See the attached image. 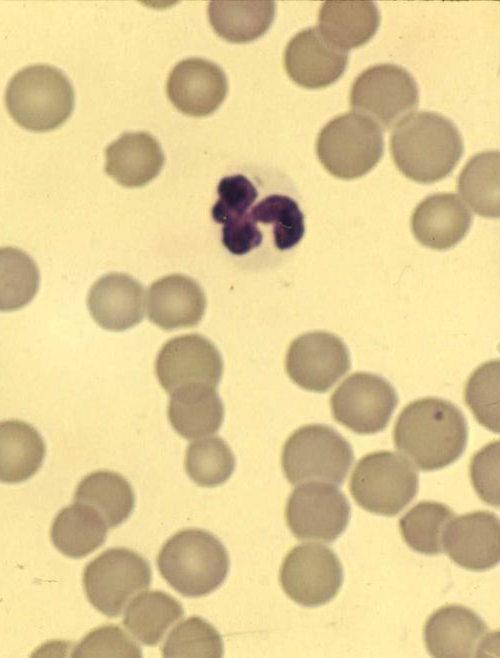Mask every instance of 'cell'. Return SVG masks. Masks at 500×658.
I'll return each instance as SVG.
<instances>
[{"label":"cell","mask_w":500,"mask_h":658,"mask_svg":"<svg viewBox=\"0 0 500 658\" xmlns=\"http://www.w3.org/2000/svg\"><path fill=\"white\" fill-rule=\"evenodd\" d=\"M144 289L134 278L109 273L99 278L88 294V309L103 329L124 331L140 323L144 316Z\"/></svg>","instance_id":"cell-21"},{"label":"cell","mask_w":500,"mask_h":658,"mask_svg":"<svg viewBox=\"0 0 500 658\" xmlns=\"http://www.w3.org/2000/svg\"><path fill=\"white\" fill-rule=\"evenodd\" d=\"M157 565L162 577L177 592L186 597H200L223 583L229 571V557L213 534L186 529L163 545Z\"/></svg>","instance_id":"cell-3"},{"label":"cell","mask_w":500,"mask_h":658,"mask_svg":"<svg viewBox=\"0 0 500 658\" xmlns=\"http://www.w3.org/2000/svg\"><path fill=\"white\" fill-rule=\"evenodd\" d=\"M40 433L20 420L0 422V482L20 483L32 477L45 457Z\"/></svg>","instance_id":"cell-25"},{"label":"cell","mask_w":500,"mask_h":658,"mask_svg":"<svg viewBox=\"0 0 500 658\" xmlns=\"http://www.w3.org/2000/svg\"><path fill=\"white\" fill-rule=\"evenodd\" d=\"M398 451L422 471L442 469L464 452L468 427L463 413L449 401L427 397L408 404L393 432Z\"/></svg>","instance_id":"cell-1"},{"label":"cell","mask_w":500,"mask_h":658,"mask_svg":"<svg viewBox=\"0 0 500 658\" xmlns=\"http://www.w3.org/2000/svg\"><path fill=\"white\" fill-rule=\"evenodd\" d=\"M285 518L297 539L333 542L349 523L350 505L335 485L306 482L290 494Z\"/></svg>","instance_id":"cell-11"},{"label":"cell","mask_w":500,"mask_h":658,"mask_svg":"<svg viewBox=\"0 0 500 658\" xmlns=\"http://www.w3.org/2000/svg\"><path fill=\"white\" fill-rule=\"evenodd\" d=\"M499 441H494L472 458L470 476L474 489L480 498L492 505L499 506Z\"/></svg>","instance_id":"cell-39"},{"label":"cell","mask_w":500,"mask_h":658,"mask_svg":"<svg viewBox=\"0 0 500 658\" xmlns=\"http://www.w3.org/2000/svg\"><path fill=\"white\" fill-rule=\"evenodd\" d=\"M472 214L458 195L438 193L427 196L411 216V230L417 241L434 250H447L468 233Z\"/></svg>","instance_id":"cell-19"},{"label":"cell","mask_w":500,"mask_h":658,"mask_svg":"<svg viewBox=\"0 0 500 658\" xmlns=\"http://www.w3.org/2000/svg\"><path fill=\"white\" fill-rule=\"evenodd\" d=\"M107 528L94 508L75 502L55 517L50 536L58 551L71 558H81L105 542Z\"/></svg>","instance_id":"cell-26"},{"label":"cell","mask_w":500,"mask_h":658,"mask_svg":"<svg viewBox=\"0 0 500 658\" xmlns=\"http://www.w3.org/2000/svg\"><path fill=\"white\" fill-rule=\"evenodd\" d=\"M380 19L372 1H326L319 10L318 29L329 42L348 51L367 43Z\"/></svg>","instance_id":"cell-24"},{"label":"cell","mask_w":500,"mask_h":658,"mask_svg":"<svg viewBox=\"0 0 500 658\" xmlns=\"http://www.w3.org/2000/svg\"><path fill=\"white\" fill-rule=\"evenodd\" d=\"M442 546L451 560L465 569H491L500 559L499 519L487 511L453 518L443 531Z\"/></svg>","instance_id":"cell-17"},{"label":"cell","mask_w":500,"mask_h":658,"mask_svg":"<svg viewBox=\"0 0 500 658\" xmlns=\"http://www.w3.org/2000/svg\"><path fill=\"white\" fill-rule=\"evenodd\" d=\"M353 459L348 441L333 428L320 424L293 432L281 455L283 472L293 485L312 480L342 485Z\"/></svg>","instance_id":"cell-6"},{"label":"cell","mask_w":500,"mask_h":658,"mask_svg":"<svg viewBox=\"0 0 500 658\" xmlns=\"http://www.w3.org/2000/svg\"><path fill=\"white\" fill-rule=\"evenodd\" d=\"M222 244L232 254L241 256L258 248L264 234L248 213L222 226Z\"/></svg>","instance_id":"cell-40"},{"label":"cell","mask_w":500,"mask_h":658,"mask_svg":"<svg viewBox=\"0 0 500 658\" xmlns=\"http://www.w3.org/2000/svg\"><path fill=\"white\" fill-rule=\"evenodd\" d=\"M5 104L20 126L48 131L60 126L72 113L74 90L60 69L47 64L29 65L10 79Z\"/></svg>","instance_id":"cell-4"},{"label":"cell","mask_w":500,"mask_h":658,"mask_svg":"<svg viewBox=\"0 0 500 658\" xmlns=\"http://www.w3.org/2000/svg\"><path fill=\"white\" fill-rule=\"evenodd\" d=\"M217 193L218 199L211 215L215 222L222 225L245 216L258 197L255 185L242 174L223 177Z\"/></svg>","instance_id":"cell-37"},{"label":"cell","mask_w":500,"mask_h":658,"mask_svg":"<svg viewBox=\"0 0 500 658\" xmlns=\"http://www.w3.org/2000/svg\"><path fill=\"white\" fill-rule=\"evenodd\" d=\"M228 83L223 70L202 58L177 63L166 83V93L182 113L202 117L213 113L223 102Z\"/></svg>","instance_id":"cell-18"},{"label":"cell","mask_w":500,"mask_h":658,"mask_svg":"<svg viewBox=\"0 0 500 658\" xmlns=\"http://www.w3.org/2000/svg\"><path fill=\"white\" fill-rule=\"evenodd\" d=\"M500 155L485 151L473 156L458 177V191L472 210L485 218L500 215Z\"/></svg>","instance_id":"cell-30"},{"label":"cell","mask_w":500,"mask_h":658,"mask_svg":"<svg viewBox=\"0 0 500 658\" xmlns=\"http://www.w3.org/2000/svg\"><path fill=\"white\" fill-rule=\"evenodd\" d=\"M381 128L368 117L351 112L329 121L319 132L316 154L336 178L352 180L371 171L383 155Z\"/></svg>","instance_id":"cell-5"},{"label":"cell","mask_w":500,"mask_h":658,"mask_svg":"<svg viewBox=\"0 0 500 658\" xmlns=\"http://www.w3.org/2000/svg\"><path fill=\"white\" fill-rule=\"evenodd\" d=\"M248 215L255 223L269 228L273 245L279 251L294 248L304 236V214L288 195H268L251 207Z\"/></svg>","instance_id":"cell-31"},{"label":"cell","mask_w":500,"mask_h":658,"mask_svg":"<svg viewBox=\"0 0 500 658\" xmlns=\"http://www.w3.org/2000/svg\"><path fill=\"white\" fill-rule=\"evenodd\" d=\"M273 1H212L208 17L214 31L233 43H246L263 35L275 16Z\"/></svg>","instance_id":"cell-27"},{"label":"cell","mask_w":500,"mask_h":658,"mask_svg":"<svg viewBox=\"0 0 500 658\" xmlns=\"http://www.w3.org/2000/svg\"><path fill=\"white\" fill-rule=\"evenodd\" d=\"M348 58V51L329 42L317 27H311L288 42L283 63L294 83L306 89H321L343 75Z\"/></svg>","instance_id":"cell-16"},{"label":"cell","mask_w":500,"mask_h":658,"mask_svg":"<svg viewBox=\"0 0 500 658\" xmlns=\"http://www.w3.org/2000/svg\"><path fill=\"white\" fill-rule=\"evenodd\" d=\"M74 500L94 508L109 528L123 523L135 504L130 483L120 474L108 470L85 476L76 488Z\"/></svg>","instance_id":"cell-28"},{"label":"cell","mask_w":500,"mask_h":658,"mask_svg":"<svg viewBox=\"0 0 500 658\" xmlns=\"http://www.w3.org/2000/svg\"><path fill=\"white\" fill-rule=\"evenodd\" d=\"M418 474L402 456L377 451L362 457L352 472L349 490L355 502L377 515L402 511L418 492Z\"/></svg>","instance_id":"cell-7"},{"label":"cell","mask_w":500,"mask_h":658,"mask_svg":"<svg viewBox=\"0 0 500 658\" xmlns=\"http://www.w3.org/2000/svg\"><path fill=\"white\" fill-rule=\"evenodd\" d=\"M280 582L296 603L314 607L332 600L343 582V568L328 547L307 543L294 547L283 560Z\"/></svg>","instance_id":"cell-12"},{"label":"cell","mask_w":500,"mask_h":658,"mask_svg":"<svg viewBox=\"0 0 500 658\" xmlns=\"http://www.w3.org/2000/svg\"><path fill=\"white\" fill-rule=\"evenodd\" d=\"M456 125L435 112L420 111L400 120L390 137V151L407 178L430 184L447 177L463 154Z\"/></svg>","instance_id":"cell-2"},{"label":"cell","mask_w":500,"mask_h":658,"mask_svg":"<svg viewBox=\"0 0 500 658\" xmlns=\"http://www.w3.org/2000/svg\"><path fill=\"white\" fill-rule=\"evenodd\" d=\"M74 656L141 657L142 652L121 628L106 625L90 632L76 647Z\"/></svg>","instance_id":"cell-38"},{"label":"cell","mask_w":500,"mask_h":658,"mask_svg":"<svg viewBox=\"0 0 500 658\" xmlns=\"http://www.w3.org/2000/svg\"><path fill=\"white\" fill-rule=\"evenodd\" d=\"M493 636L474 611L461 605L438 609L424 628L425 645L433 657L486 656L485 650L494 649Z\"/></svg>","instance_id":"cell-15"},{"label":"cell","mask_w":500,"mask_h":658,"mask_svg":"<svg viewBox=\"0 0 500 658\" xmlns=\"http://www.w3.org/2000/svg\"><path fill=\"white\" fill-rule=\"evenodd\" d=\"M455 517L445 504L423 501L413 506L400 519L401 535L416 552L437 555L443 551L442 535L447 524Z\"/></svg>","instance_id":"cell-33"},{"label":"cell","mask_w":500,"mask_h":658,"mask_svg":"<svg viewBox=\"0 0 500 658\" xmlns=\"http://www.w3.org/2000/svg\"><path fill=\"white\" fill-rule=\"evenodd\" d=\"M285 367L299 387L325 392L348 372L350 355L338 336L325 331L308 332L291 342Z\"/></svg>","instance_id":"cell-13"},{"label":"cell","mask_w":500,"mask_h":658,"mask_svg":"<svg viewBox=\"0 0 500 658\" xmlns=\"http://www.w3.org/2000/svg\"><path fill=\"white\" fill-rule=\"evenodd\" d=\"M223 370L216 346L199 334H186L167 341L155 361V373L162 388L171 394L191 384L217 387Z\"/></svg>","instance_id":"cell-14"},{"label":"cell","mask_w":500,"mask_h":658,"mask_svg":"<svg viewBox=\"0 0 500 658\" xmlns=\"http://www.w3.org/2000/svg\"><path fill=\"white\" fill-rule=\"evenodd\" d=\"M398 396L383 377L367 372L348 376L333 392L334 419L357 434H375L390 421Z\"/></svg>","instance_id":"cell-10"},{"label":"cell","mask_w":500,"mask_h":658,"mask_svg":"<svg viewBox=\"0 0 500 658\" xmlns=\"http://www.w3.org/2000/svg\"><path fill=\"white\" fill-rule=\"evenodd\" d=\"M105 172L120 185L142 187L161 171L165 156L158 141L147 132H126L106 150Z\"/></svg>","instance_id":"cell-22"},{"label":"cell","mask_w":500,"mask_h":658,"mask_svg":"<svg viewBox=\"0 0 500 658\" xmlns=\"http://www.w3.org/2000/svg\"><path fill=\"white\" fill-rule=\"evenodd\" d=\"M223 643L218 631L193 616L176 626L162 646L163 657H221Z\"/></svg>","instance_id":"cell-35"},{"label":"cell","mask_w":500,"mask_h":658,"mask_svg":"<svg viewBox=\"0 0 500 658\" xmlns=\"http://www.w3.org/2000/svg\"><path fill=\"white\" fill-rule=\"evenodd\" d=\"M183 614L182 605L174 597L163 591H146L131 601L123 623L141 643L152 646Z\"/></svg>","instance_id":"cell-29"},{"label":"cell","mask_w":500,"mask_h":658,"mask_svg":"<svg viewBox=\"0 0 500 658\" xmlns=\"http://www.w3.org/2000/svg\"><path fill=\"white\" fill-rule=\"evenodd\" d=\"M206 309V297L192 278L172 274L155 281L148 290L149 320L164 330L194 327Z\"/></svg>","instance_id":"cell-20"},{"label":"cell","mask_w":500,"mask_h":658,"mask_svg":"<svg viewBox=\"0 0 500 658\" xmlns=\"http://www.w3.org/2000/svg\"><path fill=\"white\" fill-rule=\"evenodd\" d=\"M39 287L35 261L15 247H0V311H15L32 301Z\"/></svg>","instance_id":"cell-32"},{"label":"cell","mask_w":500,"mask_h":658,"mask_svg":"<svg viewBox=\"0 0 500 658\" xmlns=\"http://www.w3.org/2000/svg\"><path fill=\"white\" fill-rule=\"evenodd\" d=\"M215 388L206 384H191L171 393L168 418L180 436L191 440L219 430L224 407Z\"/></svg>","instance_id":"cell-23"},{"label":"cell","mask_w":500,"mask_h":658,"mask_svg":"<svg viewBox=\"0 0 500 658\" xmlns=\"http://www.w3.org/2000/svg\"><path fill=\"white\" fill-rule=\"evenodd\" d=\"M349 101L355 113L364 115L381 130L395 126L419 103L416 81L404 68L394 64L374 65L354 80Z\"/></svg>","instance_id":"cell-8"},{"label":"cell","mask_w":500,"mask_h":658,"mask_svg":"<svg viewBox=\"0 0 500 658\" xmlns=\"http://www.w3.org/2000/svg\"><path fill=\"white\" fill-rule=\"evenodd\" d=\"M234 468V455L228 444L220 437L198 440L187 448L186 472L200 486L215 487L224 483L229 479Z\"/></svg>","instance_id":"cell-34"},{"label":"cell","mask_w":500,"mask_h":658,"mask_svg":"<svg viewBox=\"0 0 500 658\" xmlns=\"http://www.w3.org/2000/svg\"><path fill=\"white\" fill-rule=\"evenodd\" d=\"M150 582L148 562L126 548L102 552L83 572V587L89 602L109 617L118 616L130 599L148 588Z\"/></svg>","instance_id":"cell-9"},{"label":"cell","mask_w":500,"mask_h":658,"mask_svg":"<svg viewBox=\"0 0 500 658\" xmlns=\"http://www.w3.org/2000/svg\"><path fill=\"white\" fill-rule=\"evenodd\" d=\"M499 360L486 362L470 376L465 400L477 421L499 433Z\"/></svg>","instance_id":"cell-36"}]
</instances>
